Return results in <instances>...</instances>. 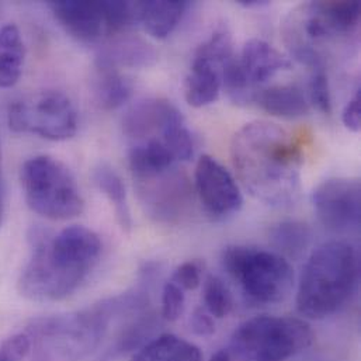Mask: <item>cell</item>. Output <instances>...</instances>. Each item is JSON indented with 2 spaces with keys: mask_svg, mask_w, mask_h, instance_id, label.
<instances>
[{
  "mask_svg": "<svg viewBox=\"0 0 361 361\" xmlns=\"http://www.w3.org/2000/svg\"><path fill=\"white\" fill-rule=\"evenodd\" d=\"M231 157L243 187L256 200L271 207L297 201L302 151L284 128L269 121L243 126L232 138Z\"/></svg>",
  "mask_w": 361,
  "mask_h": 361,
  "instance_id": "cell-1",
  "label": "cell"
},
{
  "mask_svg": "<svg viewBox=\"0 0 361 361\" xmlns=\"http://www.w3.org/2000/svg\"><path fill=\"white\" fill-rule=\"evenodd\" d=\"M31 255L18 288L32 301L54 302L71 297L87 279L102 253L99 235L82 225L58 233L34 228L28 236Z\"/></svg>",
  "mask_w": 361,
  "mask_h": 361,
  "instance_id": "cell-2",
  "label": "cell"
},
{
  "mask_svg": "<svg viewBox=\"0 0 361 361\" xmlns=\"http://www.w3.org/2000/svg\"><path fill=\"white\" fill-rule=\"evenodd\" d=\"M359 280V257L353 246L332 240L308 257L297 290V310L310 319L336 314L353 294Z\"/></svg>",
  "mask_w": 361,
  "mask_h": 361,
  "instance_id": "cell-3",
  "label": "cell"
},
{
  "mask_svg": "<svg viewBox=\"0 0 361 361\" xmlns=\"http://www.w3.org/2000/svg\"><path fill=\"white\" fill-rule=\"evenodd\" d=\"M359 23V1H308L290 11L283 37L298 62L311 69H325L326 48L338 38L350 35Z\"/></svg>",
  "mask_w": 361,
  "mask_h": 361,
  "instance_id": "cell-4",
  "label": "cell"
},
{
  "mask_svg": "<svg viewBox=\"0 0 361 361\" xmlns=\"http://www.w3.org/2000/svg\"><path fill=\"white\" fill-rule=\"evenodd\" d=\"M221 262L225 271L239 283L249 302L279 304L293 291V266L277 252L233 245L222 252Z\"/></svg>",
  "mask_w": 361,
  "mask_h": 361,
  "instance_id": "cell-5",
  "label": "cell"
},
{
  "mask_svg": "<svg viewBox=\"0 0 361 361\" xmlns=\"http://www.w3.org/2000/svg\"><path fill=\"white\" fill-rule=\"evenodd\" d=\"M20 180L27 205L41 216L65 221L79 216L85 209V200L72 172L51 157L25 161Z\"/></svg>",
  "mask_w": 361,
  "mask_h": 361,
  "instance_id": "cell-6",
  "label": "cell"
},
{
  "mask_svg": "<svg viewBox=\"0 0 361 361\" xmlns=\"http://www.w3.org/2000/svg\"><path fill=\"white\" fill-rule=\"evenodd\" d=\"M314 342L311 326L298 318L262 315L240 324L231 338L239 356L250 361H284Z\"/></svg>",
  "mask_w": 361,
  "mask_h": 361,
  "instance_id": "cell-7",
  "label": "cell"
},
{
  "mask_svg": "<svg viewBox=\"0 0 361 361\" xmlns=\"http://www.w3.org/2000/svg\"><path fill=\"white\" fill-rule=\"evenodd\" d=\"M48 7L61 27L85 44L110 39L138 23L137 1L58 0Z\"/></svg>",
  "mask_w": 361,
  "mask_h": 361,
  "instance_id": "cell-8",
  "label": "cell"
},
{
  "mask_svg": "<svg viewBox=\"0 0 361 361\" xmlns=\"http://www.w3.org/2000/svg\"><path fill=\"white\" fill-rule=\"evenodd\" d=\"M14 133L35 134L48 141H66L78 133V113L62 92L45 90L14 100L7 110Z\"/></svg>",
  "mask_w": 361,
  "mask_h": 361,
  "instance_id": "cell-9",
  "label": "cell"
},
{
  "mask_svg": "<svg viewBox=\"0 0 361 361\" xmlns=\"http://www.w3.org/2000/svg\"><path fill=\"white\" fill-rule=\"evenodd\" d=\"M134 181L145 214L157 222H179L191 207L192 187L176 166Z\"/></svg>",
  "mask_w": 361,
  "mask_h": 361,
  "instance_id": "cell-10",
  "label": "cell"
},
{
  "mask_svg": "<svg viewBox=\"0 0 361 361\" xmlns=\"http://www.w3.org/2000/svg\"><path fill=\"white\" fill-rule=\"evenodd\" d=\"M360 181L329 179L312 192V205L325 228L346 232L360 225Z\"/></svg>",
  "mask_w": 361,
  "mask_h": 361,
  "instance_id": "cell-11",
  "label": "cell"
},
{
  "mask_svg": "<svg viewBox=\"0 0 361 361\" xmlns=\"http://www.w3.org/2000/svg\"><path fill=\"white\" fill-rule=\"evenodd\" d=\"M194 188L204 211L212 218H226L242 208L243 197L238 183L209 155H202L197 162Z\"/></svg>",
  "mask_w": 361,
  "mask_h": 361,
  "instance_id": "cell-12",
  "label": "cell"
},
{
  "mask_svg": "<svg viewBox=\"0 0 361 361\" xmlns=\"http://www.w3.org/2000/svg\"><path fill=\"white\" fill-rule=\"evenodd\" d=\"M180 118V111L165 99L141 100L126 113L123 134L130 147L148 141H162L165 130Z\"/></svg>",
  "mask_w": 361,
  "mask_h": 361,
  "instance_id": "cell-13",
  "label": "cell"
},
{
  "mask_svg": "<svg viewBox=\"0 0 361 361\" xmlns=\"http://www.w3.org/2000/svg\"><path fill=\"white\" fill-rule=\"evenodd\" d=\"M158 62L155 48L140 37L120 34L102 45L96 56V65L111 66L116 69L131 68L144 69Z\"/></svg>",
  "mask_w": 361,
  "mask_h": 361,
  "instance_id": "cell-14",
  "label": "cell"
},
{
  "mask_svg": "<svg viewBox=\"0 0 361 361\" xmlns=\"http://www.w3.org/2000/svg\"><path fill=\"white\" fill-rule=\"evenodd\" d=\"M238 59L245 76L255 89L266 83L277 72L291 68V62L286 55L259 38L246 41Z\"/></svg>",
  "mask_w": 361,
  "mask_h": 361,
  "instance_id": "cell-15",
  "label": "cell"
},
{
  "mask_svg": "<svg viewBox=\"0 0 361 361\" xmlns=\"http://www.w3.org/2000/svg\"><path fill=\"white\" fill-rule=\"evenodd\" d=\"M222 66L192 56V63L184 80L185 102L195 109L205 107L218 100L222 89Z\"/></svg>",
  "mask_w": 361,
  "mask_h": 361,
  "instance_id": "cell-16",
  "label": "cell"
},
{
  "mask_svg": "<svg viewBox=\"0 0 361 361\" xmlns=\"http://www.w3.org/2000/svg\"><path fill=\"white\" fill-rule=\"evenodd\" d=\"M187 7L188 3L180 0L137 1V20L151 37L165 39L178 27Z\"/></svg>",
  "mask_w": 361,
  "mask_h": 361,
  "instance_id": "cell-17",
  "label": "cell"
},
{
  "mask_svg": "<svg viewBox=\"0 0 361 361\" xmlns=\"http://www.w3.org/2000/svg\"><path fill=\"white\" fill-rule=\"evenodd\" d=\"M255 102L274 117L298 118L310 113V103L297 85H277L259 90Z\"/></svg>",
  "mask_w": 361,
  "mask_h": 361,
  "instance_id": "cell-18",
  "label": "cell"
},
{
  "mask_svg": "<svg viewBox=\"0 0 361 361\" xmlns=\"http://www.w3.org/2000/svg\"><path fill=\"white\" fill-rule=\"evenodd\" d=\"M25 48L20 30L14 24L0 28V87H13L23 72Z\"/></svg>",
  "mask_w": 361,
  "mask_h": 361,
  "instance_id": "cell-19",
  "label": "cell"
},
{
  "mask_svg": "<svg viewBox=\"0 0 361 361\" xmlns=\"http://www.w3.org/2000/svg\"><path fill=\"white\" fill-rule=\"evenodd\" d=\"M130 361H201V352L176 335L164 334L145 343Z\"/></svg>",
  "mask_w": 361,
  "mask_h": 361,
  "instance_id": "cell-20",
  "label": "cell"
},
{
  "mask_svg": "<svg viewBox=\"0 0 361 361\" xmlns=\"http://www.w3.org/2000/svg\"><path fill=\"white\" fill-rule=\"evenodd\" d=\"M94 94L103 109L116 110L130 100L133 94V83L120 69L96 65Z\"/></svg>",
  "mask_w": 361,
  "mask_h": 361,
  "instance_id": "cell-21",
  "label": "cell"
},
{
  "mask_svg": "<svg viewBox=\"0 0 361 361\" xmlns=\"http://www.w3.org/2000/svg\"><path fill=\"white\" fill-rule=\"evenodd\" d=\"M93 179L100 191L114 205L117 221L124 232H130L133 228V218L127 200L126 184L120 175L107 164H100L93 173Z\"/></svg>",
  "mask_w": 361,
  "mask_h": 361,
  "instance_id": "cell-22",
  "label": "cell"
},
{
  "mask_svg": "<svg viewBox=\"0 0 361 361\" xmlns=\"http://www.w3.org/2000/svg\"><path fill=\"white\" fill-rule=\"evenodd\" d=\"M271 245L283 257H300L311 242L310 228L298 221H286L271 229Z\"/></svg>",
  "mask_w": 361,
  "mask_h": 361,
  "instance_id": "cell-23",
  "label": "cell"
},
{
  "mask_svg": "<svg viewBox=\"0 0 361 361\" xmlns=\"http://www.w3.org/2000/svg\"><path fill=\"white\" fill-rule=\"evenodd\" d=\"M222 87L226 92L228 97L239 106L249 104L255 102L259 90L255 89L247 78L245 76L238 56L232 55L224 65L221 71Z\"/></svg>",
  "mask_w": 361,
  "mask_h": 361,
  "instance_id": "cell-24",
  "label": "cell"
},
{
  "mask_svg": "<svg viewBox=\"0 0 361 361\" xmlns=\"http://www.w3.org/2000/svg\"><path fill=\"white\" fill-rule=\"evenodd\" d=\"M204 304L207 312L218 319L228 317L232 311V295L219 277H207L204 283Z\"/></svg>",
  "mask_w": 361,
  "mask_h": 361,
  "instance_id": "cell-25",
  "label": "cell"
},
{
  "mask_svg": "<svg viewBox=\"0 0 361 361\" xmlns=\"http://www.w3.org/2000/svg\"><path fill=\"white\" fill-rule=\"evenodd\" d=\"M162 142L169 149L176 162H187L191 159L194 144L183 118L175 121L165 130Z\"/></svg>",
  "mask_w": 361,
  "mask_h": 361,
  "instance_id": "cell-26",
  "label": "cell"
},
{
  "mask_svg": "<svg viewBox=\"0 0 361 361\" xmlns=\"http://www.w3.org/2000/svg\"><path fill=\"white\" fill-rule=\"evenodd\" d=\"M310 97L314 106L324 114H331L332 111V97L329 89V79L325 69H312L310 80Z\"/></svg>",
  "mask_w": 361,
  "mask_h": 361,
  "instance_id": "cell-27",
  "label": "cell"
},
{
  "mask_svg": "<svg viewBox=\"0 0 361 361\" xmlns=\"http://www.w3.org/2000/svg\"><path fill=\"white\" fill-rule=\"evenodd\" d=\"M184 290L173 281H168L162 291V315L165 319L175 322L184 311Z\"/></svg>",
  "mask_w": 361,
  "mask_h": 361,
  "instance_id": "cell-28",
  "label": "cell"
},
{
  "mask_svg": "<svg viewBox=\"0 0 361 361\" xmlns=\"http://www.w3.org/2000/svg\"><path fill=\"white\" fill-rule=\"evenodd\" d=\"M32 349V338L28 332L16 334L0 345V355L11 361H23L28 357Z\"/></svg>",
  "mask_w": 361,
  "mask_h": 361,
  "instance_id": "cell-29",
  "label": "cell"
},
{
  "mask_svg": "<svg viewBox=\"0 0 361 361\" xmlns=\"http://www.w3.org/2000/svg\"><path fill=\"white\" fill-rule=\"evenodd\" d=\"M171 281L181 290H195L201 284V266L198 262H185L172 274Z\"/></svg>",
  "mask_w": 361,
  "mask_h": 361,
  "instance_id": "cell-30",
  "label": "cell"
},
{
  "mask_svg": "<svg viewBox=\"0 0 361 361\" xmlns=\"http://www.w3.org/2000/svg\"><path fill=\"white\" fill-rule=\"evenodd\" d=\"M342 121L345 127L352 133H359L361 124V92L356 90V94L345 106L342 113Z\"/></svg>",
  "mask_w": 361,
  "mask_h": 361,
  "instance_id": "cell-31",
  "label": "cell"
},
{
  "mask_svg": "<svg viewBox=\"0 0 361 361\" xmlns=\"http://www.w3.org/2000/svg\"><path fill=\"white\" fill-rule=\"evenodd\" d=\"M191 331L198 336H211L215 332V322L212 317L202 308L194 310L190 319Z\"/></svg>",
  "mask_w": 361,
  "mask_h": 361,
  "instance_id": "cell-32",
  "label": "cell"
},
{
  "mask_svg": "<svg viewBox=\"0 0 361 361\" xmlns=\"http://www.w3.org/2000/svg\"><path fill=\"white\" fill-rule=\"evenodd\" d=\"M236 3L246 8H257V7H263V6L269 4L267 0H238Z\"/></svg>",
  "mask_w": 361,
  "mask_h": 361,
  "instance_id": "cell-33",
  "label": "cell"
},
{
  "mask_svg": "<svg viewBox=\"0 0 361 361\" xmlns=\"http://www.w3.org/2000/svg\"><path fill=\"white\" fill-rule=\"evenodd\" d=\"M209 361H231V357L226 350H218L211 356Z\"/></svg>",
  "mask_w": 361,
  "mask_h": 361,
  "instance_id": "cell-34",
  "label": "cell"
},
{
  "mask_svg": "<svg viewBox=\"0 0 361 361\" xmlns=\"http://www.w3.org/2000/svg\"><path fill=\"white\" fill-rule=\"evenodd\" d=\"M1 219H3V194H1V185H0V226H1Z\"/></svg>",
  "mask_w": 361,
  "mask_h": 361,
  "instance_id": "cell-35",
  "label": "cell"
},
{
  "mask_svg": "<svg viewBox=\"0 0 361 361\" xmlns=\"http://www.w3.org/2000/svg\"><path fill=\"white\" fill-rule=\"evenodd\" d=\"M0 361H11V360H8V359H6V357H4V356H1V355H0Z\"/></svg>",
  "mask_w": 361,
  "mask_h": 361,
  "instance_id": "cell-36",
  "label": "cell"
}]
</instances>
